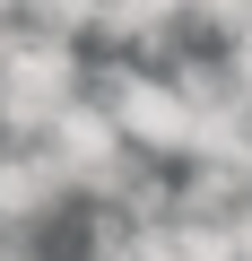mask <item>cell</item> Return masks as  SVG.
<instances>
[{"instance_id": "cell-2", "label": "cell", "mask_w": 252, "mask_h": 261, "mask_svg": "<svg viewBox=\"0 0 252 261\" xmlns=\"http://www.w3.org/2000/svg\"><path fill=\"white\" fill-rule=\"evenodd\" d=\"M104 113L122 122V140H139V157H174V148H191V130H200L191 96L165 87V79H139V70H113L104 79Z\"/></svg>"}, {"instance_id": "cell-4", "label": "cell", "mask_w": 252, "mask_h": 261, "mask_svg": "<svg viewBox=\"0 0 252 261\" xmlns=\"http://www.w3.org/2000/svg\"><path fill=\"white\" fill-rule=\"evenodd\" d=\"M70 183L52 174V157H0V226H35Z\"/></svg>"}, {"instance_id": "cell-7", "label": "cell", "mask_w": 252, "mask_h": 261, "mask_svg": "<svg viewBox=\"0 0 252 261\" xmlns=\"http://www.w3.org/2000/svg\"><path fill=\"white\" fill-rule=\"evenodd\" d=\"M174 261H243L226 226H174Z\"/></svg>"}, {"instance_id": "cell-1", "label": "cell", "mask_w": 252, "mask_h": 261, "mask_svg": "<svg viewBox=\"0 0 252 261\" xmlns=\"http://www.w3.org/2000/svg\"><path fill=\"white\" fill-rule=\"evenodd\" d=\"M78 105V61L70 44H44L26 35L9 61H0V130H44L52 140V122Z\"/></svg>"}, {"instance_id": "cell-3", "label": "cell", "mask_w": 252, "mask_h": 261, "mask_svg": "<svg viewBox=\"0 0 252 261\" xmlns=\"http://www.w3.org/2000/svg\"><path fill=\"white\" fill-rule=\"evenodd\" d=\"M122 148H131V140H122V122L104 113V105H70L61 122H52V174L61 183H78V192H122V183H131V174H122Z\"/></svg>"}, {"instance_id": "cell-6", "label": "cell", "mask_w": 252, "mask_h": 261, "mask_svg": "<svg viewBox=\"0 0 252 261\" xmlns=\"http://www.w3.org/2000/svg\"><path fill=\"white\" fill-rule=\"evenodd\" d=\"M18 9L35 18V35H44V44H70V35L104 27V0H18Z\"/></svg>"}, {"instance_id": "cell-5", "label": "cell", "mask_w": 252, "mask_h": 261, "mask_svg": "<svg viewBox=\"0 0 252 261\" xmlns=\"http://www.w3.org/2000/svg\"><path fill=\"white\" fill-rule=\"evenodd\" d=\"M174 18H191V0H104V35H122V44H148Z\"/></svg>"}, {"instance_id": "cell-9", "label": "cell", "mask_w": 252, "mask_h": 261, "mask_svg": "<svg viewBox=\"0 0 252 261\" xmlns=\"http://www.w3.org/2000/svg\"><path fill=\"white\" fill-rule=\"evenodd\" d=\"M0 9H9V0H0Z\"/></svg>"}, {"instance_id": "cell-8", "label": "cell", "mask_w": 252, "mask_h": 261, "mask_svg": "<svg viewBox=\"0 0 252 261\" xmlns=\"http://www.w3.org/2000/svg\"><path fill=\"white\" fill-rule=\"evenodd\" d=\"M226 70H235V87H243V105H252V35L235 44V61H226Z\"/></svg>"}]
</instances>
